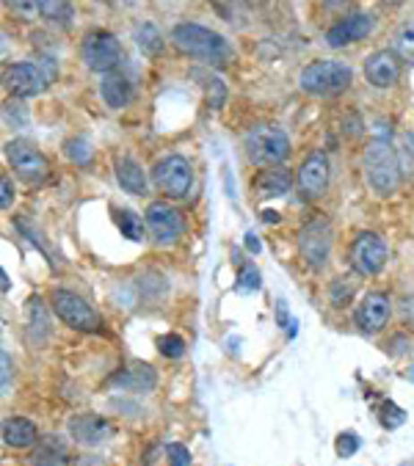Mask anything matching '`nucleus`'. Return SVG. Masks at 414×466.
<instances>
[{
  "label": "nucleus",
  "mask_w": 414,
  "mask_h": 466,
  "mask_svg": "<svg viewBox=\"0 0 414 466\" xmlns=\"http://www.w3.org/2000/svg\"><path fill=\"white\" fill-rule=\"evenodd\" d=\"M171 45H175L180 53L204 61L207 66H227L235 58V50L229 47V42L221 33L196 25V22H177L168 33Z\"/></svg>",
  "instance_id": "1"
},
{
  "label": "nucleus",
  "mask_w": 414,
  "mask_h": 466,
  "mask_svg": "<svg viewBox=\"0 0 414 466\" xmlns=\"http://www.w3.org/2000/svg\"><path fill=\"white\" fill-rule=\"evenodd\" d=\"M56 78H58L56 61L39 58V61L12 64L4 75V86L12 99H28V97H39Z\"/></svg>",
  "instance_id": "2"
},
{
  "label": "nucleus",
  "mask_w": 414,
  "mask_h": 466,
  "mask_svg": "<svg viewBox=\"0 0 414 466\" xmlns=\"http://www.w3.org/2000/svg\"><path fill=\"white\" fill-rule=\"evenodd\" d=\"M244 152H246L249 163L276 168L290 155V138L276 125H254L244 135Z\"/></svg>",
  "instance_id": "3"
},
{
  "label": "nucleus",
  "mask_w": 414,
  "mask_h": 466,
  "mask_svg": "<svg viewBox=\"0 0 414 466\" xmlns=\"http://www.w3.org/2000/svg\"><path fill=\"white\" fill-rule=\"evenodd\" d=\"M351 81H354L351 66L332 58L306 64L301 72V89L313 97H337L342 91H349Z\"/></svg>",
  "instance_id": "4"
},
{
  "label": "nucleus",
  "mask_w": 414,
  "mask_h": 466,
  "mask_svg": "<svg viewBox=\"0 0 414 466\" xmlns=\"http://www.w3.org/2000/svg\"><path fill=\"white\" fill-rule=\"evenodd\" d=\"M365 177L378 196H392L401 186V163L398 152L387 141H373L365 150Z\"/></svg>",
  "instance_id": "5"
},
{
  "label": "nucleus",
  "mask_w": 414,
  "mask_h": 466,
  "mask_svg": "<svg viewBox=\"0 0 414 466\" xmlns=\"http://www.w3.org/2000/svg\"><path fill=\"white\" fill-rule=\"evenodd\" d=\"M4 155H6L12 171L22 179V183H28V186L45 183L47 174H50L47 158L42 155V150L37 147V143L28 141V138H12L6 147H4Z\"/></svg>",
  "instance_id": "6"
},
{
  "label": "nucleus",
  "mask_w": 414,
  "mask_h": 466,
  "mask_svg": "<svg viewBox=\"0 0 414 466\" xmlns=\"http://www.w3.org/2000/svg\"><path fill=\"white\" fill-rule=\"evenodd\" d=\"M152 183L166 199H185L194 188V168L183 155H166L152 166Z\"/></svg>",
  "instance_id": "7"
},
{
  "label": "nucleus",
  "mask_w": 414,
  "mask_h": 466,
  "mask_svg": "<svg viewBox=\"0 0 414 466\" xmlns=\"http://www.w3.org/2000/svg\"><path fill=\"white\" fill-rule=\"evenodd\" d=\"M81 58L91 72L111 75L122 61V45L111 30H91L81 42Z\"/></svg>",
  "instance_id": "8"
},
{
  "label": "nucleus",
  "mask_w": 414,
  "mask_h": 466,
  "mask_svg": "<svg viewBox=\"0 0 414 466\" xmlns=\"http://www.w3.org/2000/svg\"><path fill=\"white\" fill-rule=\"evenodd\" d=\"M50 309L56 312V317L61 323H66L69 329L75 332H97L102 326V320L97 317V312L73 290H53L50 293Z\"/></svg>",
  "instance_id": "9"
},
{
  "label": "nucleus",
  "mask_w": 414,
  "mask_h": 466,
  "mask_svg": "<svg viewBox=\"0 0 414 466\" xmlns=\"http://www.w3.org/2000/svg\"><path fill=\"white\" fill-rule=\"evenodd\" d=\"M390 260V246L378 232H359L349 248V263L359 276H375Z\"/></svg>",
  "instance_id": "10"
},
{
  "label": "nucleus",
  "mask_w": 414,
  "mask_h": 466,
  "mask_svg": "<svg viewBox=\"0 0 414 466\" xmlns=\"http://www.w3.org/2000/svg\"><path fill=\"white\" fill-rule=\"evenodd\" d=\"M144 224H147V232L150 237L158 243V246H175L183 232H185V221L177 207H171L166 202H152L144 212Z\"/></svg>",
  "instance_id": "11"
},
{
  "label": "nucleus",
  "mask_w": 414,
  "mask_h": 466,
  "mask_svg": "<svg viewBox=\"0 0 414 466\" xmlns=\"http://www.w3.org/2000/svg\"><path fill=\"white\" fill-rule=\"evenodd\" d=\"M329 251H332V227L326 219H313L309 224L301 227L298 232V255L301 260L313 268L321 271L329 260Z\"/></svg>",
  "instance_id": "12"
},
{
  "label": "nucleus",
  "mask_w": 414,
  "mask_h": 466,
  "mask_svg": "<svg viewBox=\"0 0 414 466\" xmlns=\"http://www.w3.org/2000/svg\"><path fill=\"white\" fill-rule=\"evenodd\" d=\"M392 317V301L387 293H367L354 312V323L362 334H375L382 332Z\"/></svg>",
  "instance_id": "13"
},
{
  "label": "nucleus",
  "mask_w": 414,
  "mask_h": 466,
  "mask_svg": "<svg viewBox=\"0 0 414 466\" xmlns=\"http://www.w3.org/2000/svg\"><path fill=\"white\" fill-rule=\"evenodd\" d=\"M66 427H69V436H73V442H78L83 447H99L114 436V425L106 417L94 414V411L75 414L73 419H69Z\"/></svg>",
  "instance_id": "14"
},
{
  "label": "nucleus",
  "mask_w": 414,
  "mask_h": 466,
  "mask_svg": "<svg viewBox=\"0 0 414 466\" xmlns=\"http://www.w3.org/2000/svg\"><path fill=\"white\" fill-rule=\"evenodd\" d=\"M370 30H373V17L367 12H354V14L334 22L326 30V45L334 47V50L337 47H349V45L365 39V36H370Z\"/></svg>",
  "instance_id": "15"
},
{
  "label": "nucleus",
  "mask_w": 414,
  "mask_h": 466,
  "mask_svg": "<svg viewBox=\"0 0 414 466\" xmlns=\"http://www.w3.org/2000/svg\"><path fill=\"white\" fill-rule=\"evenodd\" d=\"M365 78L375 89H392L401 81V58L392 50H375L365 61Z\"/></svg>",
  "instance_id": "16"
},
{
  "label": "nucleus",
  "mask_w": 414,
  "mask_h": 466,
  "mask_svg": "<svg viewBox=\"0 0 414 466\" xmlns=\"http://www.w3.org/2000/svg\"><path fill=\"white\" fill-rule=\"evenodd\" d=\"M329 188V160L323 152H313L298 168V191L306 199H318Z\"/></svg>",
  "instance_id": "17"
},
{
  "label": "nucleus",
  "mask_w": 414,
  "mask_h": 466,
  "mask_svg": "<svg viewBox=\"0 0 414 466\" xmlns=\"http://www.w3.org/2000/svg\"><path fill=\"white\" fill-rule=\"evenodd\" d=\"M116 183L125 194L130 196H144L147 194V186H150V179H147V171L138 166L133 158H119L116 160Z\"/></svg>",
  "instance_id": "18"
},
{
  "label": "nucleus",
  "mask_w": 414,
  "mask_h": 466,
  "mask_svg": "<svg viewBox=\"0 0 414 466\" xmlns=\"http://www.w3.org/2000/svg\"><path fill=\"white\" fill-rule=\"evenodd\" d=\"M293 188V174L282 166L276 168H265L260 171V177L254 179V191L260 199H276V196H285Z\"/></svg>",
  "instance_id": "19"
},
{
  "label": "nucleus",
  "mask_w": 414,
  "mask_h": 466,
  "mask_svg": "<svg viewBox=\"0 0 414 466\" xmlns=\"http://www.w3.org/2000/svg\"><path fill=\"white\" fill-rule=\"evenodd\" d=\"M30 466H66L69 463V453H66V444L61 436H42L33 447L30 458H28Z\"/></svg>",
  "instance_id": "20"
},
{
  "label": "nucleus",
  "mask_w": 414,
  "mask_h": 466,
  "mask_svg": "<svg viewBox=\"0 0 414 466\" xmlns=\"http://www.w3.org/2000/svg\"><path fill=\"white\" fill-rule=\"evenodd\" d=\"M99 94H102V99H106L108 108H114V111H122V108H127L130 99H133V86H130V81L125 75H116V72H111V75L102 78Z\"/></svg>",
  "instance_id": "21"
},
{
  "label": "nucleus",
  "mask_w": 414,
  "mask_h": 466,
  "mask_svg": "<svg viewBox=\"0 0 414 466\" xmlns=\"http://www.w3.org/2000/svg\"><path fill=\"white\" fill-rule=\"evenodd\" d=\"M4 442L9 447H30V444H37L39 442V434H37V425H33L30 419L25 417H12L4 422Z\"/></svg>",
  "instance_id": "22"
},
{
  "label": "nucleus",
  "mask_w": 414,
  "mask_h": 466,
  "mask_svg": "<svg viewBox=\"0 0 414 466\" xmlns=\"http://www.w3.org/2000/svg\"><path fill=\"white\" fill-rule=\"evenodd\" d=\"M111 384H119L122 389H130V392H150L155 386V373L150 365H142V362H133L127 370H119Z\"/></svg>",
  "instance_id": "23"
},
{
  "label": "nucleus",
  "mask_w": 414,
  "mask_h": 466,
  "mask_svg": "<svg viewBox=\"0 0 414 466\" xmlns=\"http://www.w3.org/2000/svg\"><path fill=\"white\" fill-rule=\"evenodd\" d=\"M25 315H28V326H30L33 342H45L50 337V320H47V312H45L42 298H37V296L28 298Z\"/></svg>",
  "instance_id": "24"
},
{
  "label": "nucleus",
  "mask_w": 414,
  "mask_h": 466,
  "mask_svg": "<svg viewBox=\"0 0 414 466\" xmlns=\"http://www.w3.org/2000/svg\"><path fill=\"white\" fill-rule=\"evenodd\" d=\"M133 39H135L138 47H142L144 56H160L163 53V45H166L163 33L152 22H138L135 30H133Z\"/></svg>",
  "instance_id": "25"
},
{
  "label": "nucleus",
  "mask_w": 414,
  "mask_h": 466,
  "mask_svg": "<svg viewBox=\"0 0 414 466\" xmlns=\"http://www.w3.org/2000/svg\"><path fill=\"white\" fill-rule=\"evenodd\" d=\"M398 163H401V177L409 179V183H414V133H401L398 138Z\"/></svg>",
  "instance_id": "26"
},
{
  "label": "nucleus",
  "mask_w": 414,
  "mask_h": 466,
  "mask_svg": "<svg viewBox=\"0 0 414 466\" xmlns=\"http://www.w3.org/2000/svg\"><path fill=\"white\" fill-rule=\"evenodd\" d=\"M116 227L127 240H144V221L133 210H116Z\"/></svg>",
  "instance_id": "27"
},
{
  "label": "nucleus",
  "mask_w": 414,
  "mask_h": 466,
  "mask_svg": "<svg viewBox=\"0 0 414 466\" xmlns=\"http://www.w3.org/2000/svg\"><path fill=\"white\" fill-rule=\"evenodd\" d=\"M39 14L47 20V22H56V25H69L73 22V6L69 4H53V0H42L39 4Z\"/></svg>",
  "instance_id": "28"
},
{
  "label": "nucleus",
  "mask_w": 414,
  "mask_h": 466,
  "mask_svg": "<svg viewBox=\"0 0 414 466\" xmlns=\"http://www.w3.org/2000/svg\"><path fill=\"white\" fill-rule=\"evenodd\" d=\"M204 94H207V105L213 108V111H221L224 102H227V86L221 78L216 75H207L204 78Z\"/></svg>",
  "instance_id": "29"
},
{
  "label": "nucleus",
  "mask_w": 414,
  "mask_h": 466,
  "mask_svg": "<svg viewBox=\"0 0 414 466\" xmlns=\"http://www.w3.org/2000/svg\"><path fill=\"white\" fill-rule=\"evenodd\" d=\"M64 155L78 166H86L91 160V143L86 138H69L64 143Z\"/></svg>",
  "instance_id": "30"
},
{
  "label": "nucleus",
  "mask_w": 414,
  "mask_h": 466,
  "mask_svg": "<svg viewBox=\"0 0 414 466\" xmlns=\"http://www.w3.org/2000/svg\"><path fill=\"white\" fill-rule=\"evenodd\" d=\"M4 122L12 127H25L28 125V108L20 99H9L4 105Z\"/></svg>",
  "instance_id": "31"
},
{
  "label": "nucleus",
  "mask_w": 414,
  "mask_h": 466,
  "mask_svg": "<svg viewBox=\"0 0 414 466\" xmlns=\"http://www.w3.org/2000/svg\"><path fill=\"white\" fill-rule=\"evenodd\" d=\"M359 447H362V442H359V436L354 434V430H342V434L337 436V442H334V450H337L340 458H351V455H357Z\"/></svg>",
  "instance_id": "32"
},
{
  "label": "nucleus",
  "mask_w": 414,
  "mask_h": 466,
  "mask_svg": "<svg viewBox=\"0 0 414 466\" xmlns=\"http://www.w3.org/2000/svg\"><path fill=\"white\" fill-rule=\"evenodd\" d=\"M237 290L240 293H254V290H260V273H257V268L252 263L237 271Z\"/></svg>",
  "instance_id": "33"
},
{
  "label": "nucleus",
  "mask_w": 414,
  "mask_h": 466,
  "mask_svg": "<svg viewBox=\"0 0 414 466\" xmlns=\"http://www.w3.org/2000/svg\"><path fill=\"white\" fill-rule=\"evenodd\" d=\"M378 411H382V425H384L387 430H395V427H401V425L406 422V411L398 409L392 401H384Z\"/></svg>",
  "instance_id": "34"
},
{
  "label": "nucleus",
  "mask_w": 414,
  "mask_h": 466,
  "mask_svg": "<svg viewBox=\"0 0 414 466\" xmlns=\"http://www.w3.org/2000/svg\"><path fill=\"white\" fill-rule=\"evenodd\" d=\"M158 350L168 358H180L185 353V340L177 337V334H166V337L158 340Z\"/></svg>",
  "instance_id": "35"
},
{
  "label": "nucleus",
  "mask_w": 414,
  "mask_h": 466,
  "mask_svg": "<svg viewBox=\"0 0 414 466\" xmlns=\"http://www.w3.org/2000/svg\"><path fill=\"white\" fill-rule=\"evenodd\" d=\"M351 296H354V284H349V279H334V284H332V304L342 306Z\"/></svg>",
  "instance_id": "36"
},
{
  "label": "nucleus",
  "mask_w": 414,
  "mask_h": 466,
  "mask_svg": "<svg viewBox=\"0 0 414 466\" xmlns=\"http://www.w3.org/2000/svg\"><path fill=\"white\" fill-rule=\"evenodd\" d=\"M395 47H398V53H401L403 58H414V25H409V28H403V30L398 33Z\"/></svg>",
  "instance_id": "37"
},
{
  "label": "nucleus",
  "mask_w": 414,
  "mask_h": 466,
  "mask_svg": "<svg viewBox=\"0 0 414 466\" xmlns=\"http://www.w3.org/2000/svg\"><path fill=\"white\" fill-rule=\"evenodd\" d=\"M166 455H168V463L171 466H191V453L183 444H168L166 447Z\"/></svg>",
  "instance_id": "38"
},
{
  "label": "nucleus",
  "mask_w": 414,
  "mask_h": 466,
  "mask_svg": "<svg viewBox=\"0 0 414 466\" xmlns=\"http://www.w3.org/2000/svg\"><path fill=\"white\" fill-rule=\"evenodd\" d=\"M0 188H4V196H0V207L9 210L12 202H14V188H12V183H9V177H4V183H0Z\"/></svg>",
  "instance_id": "39"
},
{
  "label": "nucleus",
  "mask_w": 414,
  "mask_h": 466,
  "mask_svg": "<svg viewBox=\"0 0 414 466\" xmlns=\"http://www.w3.org/2000/svg\"><path fill=\"white\" fill-rule=\"evenodd\" d=\"M12 12L28 14V20H30L33 14H39V4H12Z\"/></svg>",
  "instance_id": "40"
},
{
  "label": "nucleus",
  "mask_w": 414,
  "mask_h": 466,
  "mask_svg": "<svg viewBox=\"0 0 414 466\" xmlns=\"http://www.w3.org/2000/svg\"><path fill=\"white\" fill-rule=\"evenodd\" d=\"M0 362H4V394L9 392V375H12V362H9V353L4 350L0 353Z\"/></svg>",
  "instance_id": "41"
},
{
  "label": "nucleus",
  "mask_w": 414,
  "mask_h": 466,
  "mask_svg": "<svg viewBox=\"0 0 414 466\" xmlns=\"http://www.w3.org/2000/svg\"><path fill=\"white\" fill-rule=\"evenodd\" d=\"M75 466H102V461L97 455H83V458L75 461Z\"/></svg>",
  "instance_id": "42"
},
{
  "label": "nucleus",
  "mask_w": 414,
  "mask_h": 466,
  "mask_svg": "<svg viewBox=\"0 0 414 466\" xmlns=\"http://www.w3.org/2000/svg\"><path fill=\"white\" fill-rule=\"evenodd\" d=\"M246 248H249V251H254V255L260 251V240L254 237V232H249V235H246Z\"/></svg>",
  "instance_id": "43"
},
{
  "label": "nucleus",
  "mask_w": 414,
  "mask_h": 466,
  "mask_svg": "<svg viewBox=\"0 0 414 466\" xmlns=\"http://www.w3.org/2000/svg\"><path fill=\"white\" fill-rule=\"evenodd\" d=\"M263 221H265V224H273V221H280V212H273V210H265V212H263Z\"/></svg>",
  "instance_id": "44"
},
{
  "label": "nucleus",
  "mask_w": 414,
  "mask_h": 466,
  "mask_svg": "<svg viewBox=\"0 0 414 466\" xmlns=\"http://www.w3.org/2000/svg\"><path fill=\"white\" fill-rule=\"evenodd\" d=\"M0 281H4V293H9V276H6V271L0 273Z\"/></svg>",
  "instance_id": "45"
},
{
  "label": "nucleus",
  "mask_w": 414,
  "mask_h": 466,
  "mask_svg": "<svg viewBox=\"0 0 414 466\" xmlns=\"http://www.w3.org/2000/svg\"><path fill=\"white\" fill-rule=\"evenodd\" d=\"M411 381H414V370H411Z\"/></svg>",
  "instance_id": "46"
}]
</instances>
